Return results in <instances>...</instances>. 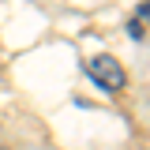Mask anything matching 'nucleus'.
I'll return each instance as SVG.
<instances>
[{
  "label": "nucleus",
  "mask_w": 150,
  "mask_h": 150,
  "mask_svg": "<svg viewBox=\"0 0 150 150\" xmlns=\"http://www.w3.org/2000/svg\"><path fill=\"white\" fill-rule=\"evenodd\" d=\"M86 71H90L94 83L105 86V90H124V86H128V71H124V64H120L116 56H109V53L94 56L90 64H86Z\"/></svg>",
  "instance_id": "obj_1"
},
{
  "label": "nucleus",
  "mask_w": 150,
  "mask_h": 150,
  "mask_svg": "<svg viewBox=\"0 0 150 150\" xmlns=\"http://www.w3.org/2000/svg\"><path fill=\"white\" fill-rule=\"evenodd\" d=\"M146 11H150V4L143 0V4H139V11H135V19L128 23V34L135 38V41H146Z\"/></svg>",
  "instance_id": "obj_2"
},
{
  "label": "nucleus",
  "mask_w": 150,
  "mask_h": 150,
  "mask_svg": "<svg viewBox=\"0 0 150 150\" xmlns=\"http://www.w3.org/2000/svg\"><path fill=\"white\" fill-rule=\"evenodd\" d=\"M0 150H4V146H0Z\"/></svg>",
  "instance_id": "obj_3"
}]
</instances>
